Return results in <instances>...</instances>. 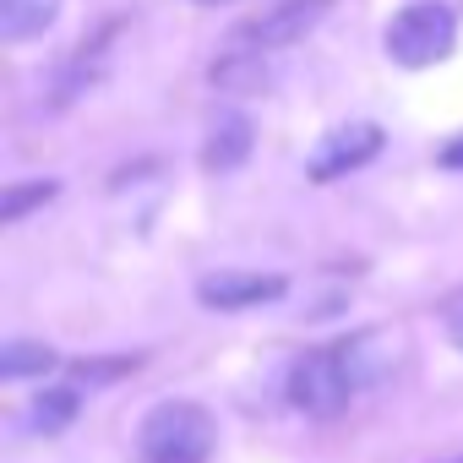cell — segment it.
<instances>
[{
	"mask_svg": "<svg viewBox=\"0 0 463 463\" xmlns=\"http://www.w3.org/2000/svg\"><path fill=\"white\" fill-rule=\"evenodd\" d=\"M137 441H142V458H202L207 463V452L218 441V425H213V414L202 403L169 398V403L147 409Z\"/></svg>",
	"mask_w": 463,
	"mask_h": 463,
	"instance_id": "cell-1",
	"label": "cell"
},
{
	"mask_svg": "<svg viewBox=\"0 0 463 463\" xmlns=\"http://www.w3.org/2000/svg\"><path fill=\"white\" fill-rule=\"evenodd\" d=\"M452 39H458V17L441 0H414V6H403L387 23V55L398 66H436V61H447Z\"/></svg>",
	"mask_w": 463,
	"mask_h": 463,
	"instance_id": "cell-2",
	"label": "cell"
},
{
	"mask_svg": "<svg viewBox=\"0 0 463 463\" xmlns=\"http://www.w3.org/2000/svg\"><path fill=\"white\" fill-rule=\"evenodd\" d=\"M349 398H354V382H349V365H344L338 344L333 349H311V354L295 360V371H289V403L300 414L333 420V414L349 409Z\"/></svg>",
	"mask_w": 463,
	"mask_h": 463,
	"instance_id": "cell-3",
	"label": "cell"
},
{
	"mask_svg": "<svg viewBox=\"0 0 463 463\" xmlns=\"http://www.w3.org/2000/svg\"><path fill=\"white\" fill-rule=\"evenodd\" d=\"M376 153H382V126L354 120V126H338V131H327V137L317 142V153H311L306 175H311L317 185H327V180H344L349 169L371 164Z\"/></svg>",
	"mask_w": 463,
	"mask_h": 463,
	"instance_id": "cell-4",
	"label": "cell"
},
{
	"mask_svg": "<svg viewBox=\"0 0 463 463\" xmlns=\"http://www.w3.org/2000/svg\"><path fill=\"white\" fill-rule=\"evenodd\" d=\"M333 0H279V6H268L257 23H246L235 33V44H251V50H289L300 44L322 17H327Z\"/></svg>",
	"mask_w": 463,
	"mask_h": 463,
	"instance_id": "cell-5",
	"label": "cell"
},
{
	"mask_svg": "<svg viewBox=\"0 0 463 463\" xmlns=\"http://www.w3.org/2000/svg\"><path fill=\"white\" fill-rule=\"evenodd\" d=\"M279 295H284V279H273V273H213L196 284V300L207 311H251Z\"/></svg>",
	"mask_w": 463,
	"mask_h": 463,
	"instance_id": "cell-6",
	"label": "cell"
},
{
	"mask_svg": "<svg viewBox=\"0 0 463 463\" xmlns=\"http://www.w3.org/2000/svg\"><path fill=\"white\" fill-rule=\"evenodd\" d=\"M257 147V126L251 115L241 109H218L213 126H207V142H202V169L207 175H229V169H241Z\"/></svg>",
	"mask_w": 463,
	"mask_h": 463,
	"instance_id": "cell-7",
	"label": "cell"
},
{
	"mask_svg": "<svg viewBox=\"0 0 463 463\" xmlns=\"http://www.w3.org/2000/svg\"><path fill=\"white\" fill-rule=\"evenodd\" d=\"M273 50H251V44H235L223 61H213V88H223V93H262L268 82H273V61H268Z\"/></svg>",
	"mask_w": 463,
	"mask_h": 463,
	"instance_id": "cell-8",
	"label": "cell"
},
{
	"mask_svg": "<svg viewBox=\"0 0 463 463\" xmlns=\"http://www.w3.org/2000/svg\"><path fill=\"white\" fill-rule=\"evenodd\" d=\"M338 354H344V365H349L354 392L376 387V382L387 376V365H392V344H387V333H354V338L338 344Z\"/></svg>",
	"mask_w": 463,
	"mask_h": 463,
	"instance_id": "cell-9",
	"label": "cell"
},
{
	"mask_svg": "<svg viewBox=\"0 0 463 463\" xmlns=\"http://www.w3.org/2000/svg\"><path fill=\"white\" fill-rule=\"evenodd\" d=\"M55 17H61V0H0V39L6 44L39 39Z\"/></svg>",
	"mask_w": 463,
	"mask_h": 463,
	"instance_id": "cell-10",
	"label": "cell"
},
{
	"mask_svg": "<svg viewBox=\"0 0 463 463\" xmlns=\"http://www.w3.org/2000/svg\"><path fill=\"white\" fill-rule=\"evenodd\" d=\"M77 409H82L77 387H50V392H39V398L28 403V430L55 436V430H66V425L77 420Z\"/></svg>",
	"mask_w": 463,
	"mask_h": 463,
	"instance_id": "cell-11",
	"label": "cell"
},
{
	"mask_svg": "<svg viewBox=\"0 0 463 463\" xmlns=\"http://www.w3.org/2000/svg\"><path fill=\"white\" fill-rule=\"evenodd\" d=\"M55 365V349L50 344H33V338H17L0 349V376L6 382H23V376H44Z\"/></svg>",
	"mask_w": 463,
	"mask_h": 463,
	"instance_id": "cell-12",
	"label": "cell"
},
{
	"mask_svg": "<svg viewBox=\"0 0 463 463\" xmlns=\"http://www.w3.org/2000/svg\"><path fill=\"white\" fill-rule=\"evenodd\" d=\"M55 191H61L55 180H17V185H6V191H0V223H23V218H28L33 207H44Z\"/></svg>",
	"mask_w": 463,
	"mask_h": 463,
	"instance_id": "cell-13",
	"label": "cell"
},
{
	"mask_svg": "<svg viewBox=\"0 0 463 463\" xmlns=\"http://www.w3.org/2000/svg\"><path fill=\"white\" fill-rule=\"evenodd\" d=\"M441 164H447V169H463V137H452V142L441 147Z\"/></svg>",
	"mask_w": 463,
	"mask_h": 463,
	"instance_id": "cell-14",
	"label": "cell"
},
{
	"mask_svg": "<svg viewBox=\"0 0 463 463\" xmlns=\"http://www.w3.org/2000/svg\"><path fill=\"white\" fill-rule=\"evenodd\" d=\"M447 338L463 349V306H452V317H447Z\"/></svg>",
	"mask_w": 463,
	"mask_h": 463,
	"instance_id": "cell-15",
	"label": "cell"
},
{
	"mask_svg": "<svg viewBox=\"0 0 463 463\" xmlns=\"http://www.w3.org/2000/svg\"><path fill=\"white\" fill-rule=\"evenodd\" d=\"M142 463H202V458H142Z\"/></svg>",
	"mask_w": 463,
	"mask_h": 463,
	"instance_id": "cell-16",
	"label": "cell"
},
{
	"mask_svg": "<svg viewBox=\"0 0 463 463\" xmlns=\"http://www.w3.org/2000/svg\"><path fill=\"white\" fill-rule=\"evenodd\" d=\"M441 463H463V452H452V458H441Z\"/></svg>",
	"mask_w": 463,
	"mask_h": 463,
	"instance_id": "cell-17",
	"label": "cell"
},
{
	"mask_svg": "<svg viewBox=\"0 0 463 463\" xmlns=\"http://www.w3.org/2000/svg\"><path fill=\"white\" fill-rule=\"evenodd\" d=\"M196 6H223V0H196Z\"/></svg>",
	"mask_w": 463,
	"mask_h": 463,
	"instance_id": "cell-18",
	"label": "cell"
}]
</instances>
